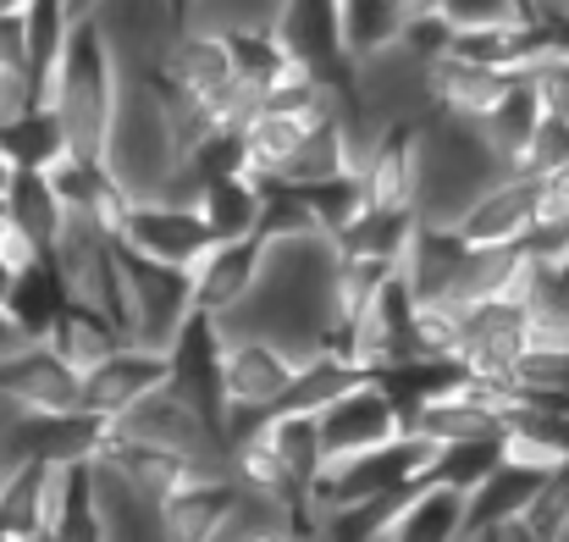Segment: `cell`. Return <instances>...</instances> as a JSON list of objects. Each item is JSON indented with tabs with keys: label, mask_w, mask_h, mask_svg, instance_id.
I'll return each instance as SVG.
<instances>
[{
	"label": "cell",
	"mask_w": 569,
	"mask_h": 542,
	"mask_svg": "<svg viewBox=\"0 0 569 542\" xmlns=\"http://www.w3.org/2000/svg\"><path fill=\"white\" fill-rule=\"evenodd\" d=\"M106 173L133 205L161 199L172 178L183 173V139H178L172 100H167L161 78H122L111 139H106Z\"/></svg>",
	"instance_id": "obj_1"
},
{
	"label": "cell",
	"mask_w": 569,
	"mask_h": 542,
	"mask_svg": "<svg viewBox=\"0 0 569 542\" xmlns=\"http://www.w3.org/2000/svg\"><path fill=\"white\" fill-rule=\"evenodd\" d=\"M193 316V277L122 249V338L144 355H172Z\"/></svg>",
	"instance_id": "obj_3"
},
{
	"label": "cell",
	"mask_w": 569,
	"mask_h": 542,
	"mask_svg": "<svg viewBox=\"0 0 569 542\" xmlns=\"http://www.w3.org/2000/svg\"><path fill=\"white\" fill-rule=\"evenodd\" d=\"M94 499H100V526L106 542H167L161 504L144 499L133 482H122L111 465H94Z\"/></svg>",
	"instance_id": "obj_21"
},
{
	"label": "cell",
	"mask_w": 569,
	"mask_h": 542,
	"mask_svg": "<svg viewBox=\"0 0 569 542\" xmlns=\"http://www.w3.org/2000/svg\"><path fill=\"white\" fill-rule=\"evenodd\" d=\"M387 542H465V499L448 487H420Z\"/></svg>",
	"instance_id": "obj_27"
},
{
	"label": "cell",
	"mask_w": 569,
	"mask_h": 542,
	"mask_svg": "<svg viewBox=\"0 0 569 542\" xmlns=\"http://www.w3.org/2000/svg\"><path fill=\"white\" fill-rule=\"evenodd\" d=\"M89 22L106 39L122 78H161L172 45L189 28L183 0H100V11Z\"/></svg>",
	"instance_id": "obj_4"
},
{
	"label": "cell",
	"mask_w": 569,
	"mask_h": 542,
	"mask_svg": "<svg viewBox=\"0 0 569 542\" xmlns=\"http://www.w3.org/2000/svg\"><path fill=\"white\" fill-rule=\"evenodd\" d=\"M360 382H371V376L355 361H343V355H316V361L299 365L293 393H288V404H282L277 415H321V410H332L343 393H355Z\"/></svg>",
	"instance_id": "obj_26"
},
{
	"label": "cell",
	"mask_w": 569,
	"mask_h": 542,
	"mask_svg": "<svg viewBox=\"0 0 569 542\" xmlns=\"http://www.w3.org/2000/svg\"><path fill=\"white\" fill-rule=\"evenodd\" d=\"M515 83H520V78H498V72L465 67V61H453V56H442V61L426 67L431 117H448V122H465V128H481V122L503 106V95H509Z\"/></svg>",
	"instance_id": "obj_11"
},
{
	"label": "cell",
	"mask_w": 569,
	"mask_h": 542,
	"mask_svg": "<svg viewBox=\"0 0 569 542\" xmlns=\"http://www.w3.org/2000/svg\"><path fill=\"white\" fill-rule=\"evenodd\" d=\"M11 283H17V272L6 266V255H0V305H6V294H11Z\"/></svg>",
	"instance_id": "obj_39"
},
{
	"label": "cell",
	"mask_w": 569,
	"mask_h": 542,
	"mask_svg": "<svg viewBox=\"0 0 569 542\" xmlns=\"http://www.w3.org/2000/svg\"><path fill=\"white\" fill-rule=\"evenodd\" d=\"M520 83L531 89V100H537V111L548 122H565L569 128V50L565 45H548Z\"/></svg>",
	"instance_id": "obj_32"
},
{
	"label": "cell",
	"mask_w": 569,
	"mask_h": 542,
	"mask_svg": "<svg viewBox=\"0 0 569 542\" xmlns=\"http://www.w3.org/2000/svg\"><path fill=\"white\" fill-rule=\"evenodd\" d=\"M172 382V365L167 355H144V349H117L106 365H94L89 376H83V415H94V421H122V415H133L150 393H161Z\"/></svg>",
	"instance_id": "obj_10"
},
{
	"label": "cell",
	"mask_w": 569,
	"mask_h": 542,
	"mask_svg": "<svg viewBox=\"0 0 569 542\" xmlns=\"http://www.w3.org/2000/svg\"><path fill=\"white\" fill-rule=\"evenodd\" d=\"M117 95H122V72H117L106 39L94 33V22H78V33H72V45L61 56L50 106H44V111H56V122L67 134V156L106 167V139H111Z\"/></svg>",
	"instance_id": "obj_2"
},
{
	"label": "cell",
	"mask_w": 569,
	"mask_h": 542,
	"mask_svg": "<svg viewBox=\"0 0 569 542\" xmlns=\"http://www.w3.org/2000/svg\"><path fill=\"white\" fill-rule=\"evenodd\" d=\"M67 6H72V17H78V22H89V17L100 11V0H67Z\"/></svg>",
	"instance_id": "obj_38"
},
{
	"label": "cell",
	"mask_w": 569,
	"mask_h": 542,
	"mask_svg": "<svg viewBox=\"0 0 569 542\" xmlns=\"http://www.w3.org/2000/svg\"><path fill=\"white\" fill-rule=\"evenodd\" d=\"M193 277V311L210 316V322H227L260 283V244H216Z\"/></svg>",
	"instance_id": "obj_15"
},
{
	"label": "cell",
	"mask_w": 569,
	"mask_h": 542,
	"mask_svg": "<svg viewBox=\"0 0 569 542\" xmlns=\"http://www.w3.org/2000/svg\"><path fill=\"white\" fill-rule=\"evenodd\" d=\"M238 504V487L232 476H199L183 493H172L161 504V521H167V542H210L221 532L227 510Z\"/></svg>",
	"instance_id": "obj_23"
},
{
	"label": "cell",
	"mask_w": 569,
	"mask_h": 542,
	"mask_svg": "<svg viewBox=\"0 0 569 542\" xmlns=\"http://www.w3.org/2000/svg\"><path fill=\"white\" fill-rule=\"evenodd\" d=\"M44 349L67 365L72 376H89L94 365H106L117 349H128V338H122V327H117L111 316H100V311H89V305H67L61 322L50 327Z\"/></svg>",
	"instance_id": "obj_20"
},
{
	"label": "cell",
	"mask_w": 569,
	"mask_h": 542,
	"mask_svg": "<svg viewBox=\"0 0 569 542\" xmlns=\"http://www.w3.org/2000/svg\"><path fill=\"white\" fill-rule=\"evenodd\" d=\"M0 216L39 249V255H56L61 233H67V205L56 199V188L44 173H11L6 194H0Z\"/></svg>",
	"instance_id": "obj_18"
},
{
	"label": "cell",
	"mask_w": 569,
	"mask_h": 542,
	"mask_svg": "<svg viewBox=\"0 0 569 542\" xmlns=\"http://www.w3.org/2000/svg\"><path fill=\"white\" fill-rule=\"evenodd\" d=\"M509 532H526L531 542H559L569 532V460L542 482V493H537V504L526 510V521L520 526H509Z\"/></svg>",
	"instance_id": "obj_33"
},
{
	"label": "cell",
	"mask_w": 569,
	"mask_h": 542,
	"mask_svg": "<svg viewBox=\"0 0 569 542\" xmlns=\"http://www.w3.org/2000/svg\"><path fill=\"white\" fill-rule=\"evenodd\" d=\"M537 17H559V11H569V0H526Z\"/></svg>",
	"instance_id": "obj_36"
},
{
	"label": "cell",
	"mask_w": 569,
	"mask_h": 542,
	"mask_svg": "<svg viewBox=\"0 0 569 542\" xmlns=\"http://www.w3.org/2000/svg\"><path fill=\"white\" fill-rule=\"evenodd\" d=\"M288 0H183V22L238 39V33H277Z\"/></svg>",
	"instance_id": "obj_29"
},
{
	"label": "cell",
	"mask_w": 569,
	"mask_h": 542,
	"mask_svg": "<svg viewBox=\"0 0 569 542\" xmlns=\"http://www.w3.org/2000/svg\"><path fill=\"white\" fill-rule=\"evenodd\" d=\"M260 432H266L277 465L288 471V482L299 487V499H310V487L327 476V449H321V426H316V415H271Z\"/></svg>",
	"instance_id": "obj_24"
},
{
	"label": "cell",
	"mask_w": 569,
	"mask_h": 542,
	"mask_svg": "<svg viewBox=\"0 0 569 542\" xmlns=\"http://www.w3.org/2000/svg\"><path fill=\"white\" fill-rule=\"evenodd\" d=\"M44 542H106L100 499H94V465H72V482H67L61 515H56V526H50V538Z\"/></svg>",
	"instance_id": "obj_31"
},
{
	"label": "cell",
	"mask_w": 569,
	"mask_h": 542,
	"mask_svg": "<svg viewBox=\"0 0 569 542\" xmlns=\"http://www.w3.org/2000/svg\"><path fill=\"white\" fill-rule=\"evenodd\" d=\"M67 305H72V294H67L56 260H33L28 272H17V283H11V294H6V316L17 322V333H22L28 344H44Z\"/></svg>",
	"instance_id": "obj_22"
},
{
	"label": "cell",
	"mask_w": 569,
	"mask_h": 542,
	"mask_svg": "<svg viewBox=\"0 0 569 542\" xmlns=\"http://www.w3.org/2000/svg\"><path fill=\"white\" fill-rule=\"evenodd\" d=\"M553 283H559V294L569 299V249L559 255V260H553Z\"/></svg>",
	"instance_id": "obj_37"
},
{
	"label": "cell",
	"mask_w": 569,
	"mask_h": 542,
	"mask_svg": "<svg viewBox=\"0 0 569 542\" xmlns=\"http://www.w3.org/2000/svg\"><path fill=\"white\" fill-rule=\"evenodd\" d=\"M199 216L210 227L216 244H260V221H266V188L243 173L204 183L199 194Z\"/></svg>",
	"instance_id": "obj_19"
},
{
	"label": "cell",
	"mask_w": 569,
	"mask_h": 542,
	"mask_svg": "<svg viewBox=\"0 0 569 542\" xmlns=\"http://www.w3.org/2000/svg\"><path fill=\"white\" fill-rule=\"evenodd\" d=\"M437 17L453 33L470 28H515V22H537V11L526 0H437Z\"/></svg>",
	"instance_id": "obj_34"
},
{
	"label": "cell",
	"mask_w": 569,
	"mask_h": 542,
	"mask_svg": "<svg viewBox=\"0 0 569 542\" xmlns=\"http://www.w3.org/2000/svg\"><path fill=\"white\" fill-rule=\"evenodd\" d=\"M537 227V178L503 173L492 188H481L470 199V210L453 221L459 244L470 249H526Z\"/></svg>",
	"instance_id": "obj_8"
},
{
	"label": "cell",
	"mask_w": 569,
	"mask_h": 542,
	"mask_svg": "<svg viewBox=\"0 0 569 542\" xmlns=\"http://www.w3.org/2000/svg\"><path fill=\"white\" fill-rule=\"evenodd\" d=\"M321 426V449H327V465H343V460H360V454H377L387 443H398L409 426L398 415V404L387 398L381 382H360L355 393H343L332 410L316 415Z\"/></svg>",
	"instance_id": "obj_7"
},
{
	"label": "cell",
	"mask_w": 569,
	"mask_h": 542,
	"mask_svg": "<svg viewBox=\"0 0 569 542\" xmlns=\"http://www.w3.org/2000/svg\"><path fill=\"white\" fill-rule=\"evenodd\" d=\"M0 156L11 161V173H50L56 161H67V134L56 111H28L11 128H0Z\"/></svg>",
	"instance_id": "obj_28"
},
{
	"label": "cell",
	"mask_w": 569,
	"mask_h": 542,
	"mask_svg": "<svg viewBox=\"0 0 569 542\" xmlns=\"http://www.w3.org/2000/svg\"><path fill=\"white\" fill-rule=\"evenodd\" d=\"M299 361L282 355L266 338H227L221 387H227V421H271L293 393Z\"/></svg>",
	"instance_id": "obj_5"
},
{
	"label": "cell",
	"mask_w": 569,
	"mask_h": 542,
	"mask_svg": "<svg viewBox=\"0 0 569 542\" xmlns=\"http://www.w3.org/2000/svg\"><path fill=\"white\" fill-rule=\"evenodd\" d=\"M548 476H553V471H531V465H509V460H503V465L465 499V542L520 526Z\"/></svg>",
	"instance_id": "obj_14"
},
{
	"label": "cell",
	"mask_w": 569,
	"mask_h": 542,
	"mask_svg": "<svg viewBox=\"0 0 569 542\" xmlns=\"http://www.w3.org/2000/svg\"><path fill=\"white\" fill-rule=\"evenodd\" d=\"M6 183H11V161L0 156V194H6Z\"/></svg>",
	"instance_id": "obj_41"
},
{
	"label": "cell",
	"mask_w": 569,
	"mask_h": 542,
	"mask_svg": "<svg viewBox=\"0 0 569 542\" xmlns=\"http://www.w3.org/2000/svg\"><path fill=\"white\" fill-rule=\"evenodd\" d=\"M366 205L387 216H415L420 221V122H398L387 128L377 161L366 173Z\"/></svg>",
	"instance_id": "obj_13"
},
{
	"label": "cell",
	"mask_w": 569,
	"mask_h": 542,
	"mask_svg": "<svg viewBox=\"0 0 569 542\" xmlns=\"http://www.w3.org/2000/svg\"><path fill=\"white\" fill-rule=\"evenodd\" d=\"M28 6H33V0H0V17H22Z\"/></svg>",
	"instance_id": "obj_40"
},
{
	"label": "cell",
	"mask_w": 569,
	"mask_h": 542,
	"mask_svg": "<svg viewBox=\"0 0 569 542\" xmlns=\"http://www.w3.org/2000/svg\"><path fill=\"white\" fill-rule=\"evenodd\" d=\"M503 542H531L526 532H503Z\"/></svg>",
	"instance_id": "obj_42"
},
{
	"label": "cell",
	"mask_w": 569,
	"mask_h": 542,
	"mask_svg": "<svg viewBox=\"0 0 569 542\" xmlns=\"http://www.w3.org/2000/svg\"><path fill=\"white\" fill-rule=\"evenodd\" d=\"M498 465H503V437L453 443V449H437V460H431V482H426V487H448V493L470 499Z\"/></svg>",
	"instance_id": "obj_30"
},
{
	"label": "cell",
	"mask_w": 569,
	"mask_h": 542,
	"mask_svg": "<svg viewBox=\"0 0 569 542\" xmlns=\"http://www.w3.org/2000/svg\"><path fill=\"white\" fill-rule=\"evenodd\" d=\"M117 244L133 249V255H144V260H156V266H178V272H193L216 249L199 205H167V199L128 205Z\"/></svg>",
	"instance_id": "obj_6"
},
{
	"label": "cell",
	"mask_w": 569,
	"mask_h": 542,
	"mask_svg": "<svg viewBox=\"0 0 569 542\" xmlns=\"http://www.w3.org/2000/svg\"><path fill=\"white\" fill-rule=\"evenodd\" d=\"M537 128H542V111H537L531 89H526V83H515V89L503 95V106H498L476 134H481V145L492 150V161H498L503 173H515V167H520V156L531 150Z\"/></svg>",
	"instance_id": "obj_25"
},
{
	"label": "cell",
	"mask_w": 569,
	"mask_h": 542,
	"mask_svg": "<svg viewBox=\"0 0 569 542\" xmlns=\"http://www.w3.org/2000/svg\"><path fill=\"white\" fill-rule=\"evenodd\" d=\"M310 134H316V128H305L299 117H282V111H260V117H254V122L243 128V139H238V156H243V178H254L260 188H282Z\"/></svg>",
	"instance_id": "obj_16"
},
{
	"label": "cell",
	"mask_w": 569,
	"mask_h": 542,
	"mask_svg": "<svg viewBox=\"0 0 569 542\" xmlns=\"http://www.w3.org/2000/svg\"><path fill=\"white\" fill-rule=\"evenodd\" d=\"M277 39L316 78H332V83L355 78L349 61H343V39H338V0H288V11L277 22Z\"/></svg>",
	"instance_id": "obj_12"
},
{
	"label": "cell",
	"mask_w": 569,
	"mask_h": 542,
	"mask_svg": "<svg viewBox=\"0 0 569 542\" xmlns=\"http://www.w3.org/2000/svg\"><path fill=\"white\" fill-rule=\"evenodd\" d=\"M22 344H28V338L17 333V322H11V316H6V305H0V361H6V355H17Z\"/></svg>",
	"instance_id": "obj_35"
},
{
	"label": "cell",
	"mask_w": 569,
	"mask_h": 542,
	"mask_svg": "<svg viewBox=\"0 0 569 542\" xmlns=\"http://www.w3.org/2000/svg\"><path fill=\"white\" fill-rule=\"evenodd\" d=\"M0 404L28 415H83V376H72L44 344H22L0 361Z\"/></svg>",
	"instance_id": "obj_9"
},
{
	"label": "cell",
	"mask_w": 569,
	"mask_h": 542,
	"mask_svg": "<svg viewBox=\"0 0 569 542\" xmlns=\"http://www.w3.org/2000/svg\"><path fill=\"white\" fill-rule=\"evenodd\" d=\"M403 28H409L403 0H338V39H343L349 72L387 56V50H398Z\"/></svg>",
	"instance_id": "obj_17"
}]
</instances>
